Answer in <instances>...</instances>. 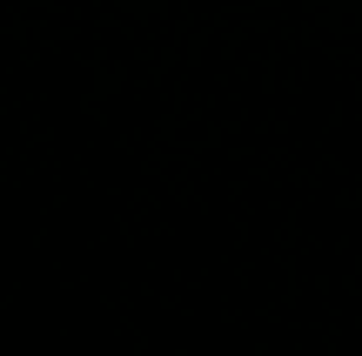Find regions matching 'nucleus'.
Returning a JSON list of instances; mask_svg holds the SVG:
<instances>
[]
</instances>
